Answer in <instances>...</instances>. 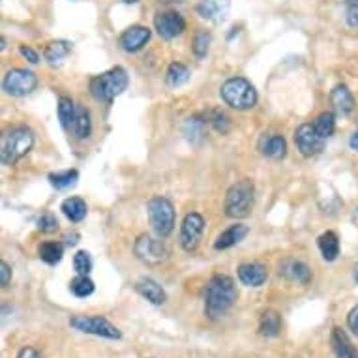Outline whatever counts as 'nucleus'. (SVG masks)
Listing matches in <instances>:
<instances>
[{"label":"nucleus","mask_w":358,"mask_h":358,"mask_svg":"<svg viewBox=\"0 0 358 358\" xmlns=\"http://www.w3.org/2000/svg\"><path fill=\"white\" fill-rule=\"evenodd\" d=\"M238 293L235 282L227 274H216L205 289V313L210 319L223 317L235 306Z\"/></svg>","instance_id":"nucleus-1"},{"label":"nucleus","mask_w":358,"mask_h":358,"mask_svg":"<svg viewBox=\"0 0 358 358\" xmlns=\"http://www.w3.org/2000/svg\"><path fill=\"white\" fill-rule=\"evenodd\" d=\"M34 147V134L27 126L8 129L0 141V159L4 165L17 164Z\"/></svg>","instance_id":"nucleus-2"},{"label":"nucleus","mask_w":358,"mask_h":358,"mask_svg":"<svg viewBox=\"0 0 358 358\" xmlns=\"http://www.w3.org/2000/svg\"><path fill=\"white\" fill-rule=\"evenodd\" d=\"M128 73L117 66L90 81V94L100 101H113L128 88Z\"/></svg>","instance_id":"nucleus-3"},{"label":"nucleus","mask_w":358,"mask_h":358,"mask_svg":"<svg viewBox=\"0 0 358 358\" xmlns=\"http://www.w3.org/2000/svg\"><path fill=\"white\" fill-rule=\"evenodd\" d=\"M222 100L233 109L246 111L257 103V90L244 77H233V79H227L223 83Z\"/></svg>","instance_id":"nucleus-4"},{"label":"nucleus","mask_w":358,"mask_h":358,"mask_svg":"<svg viewBox=\"0 0 358 358\" xmlns=\"http://www.w3.org/2000/svg\"><path fill=\"white\" fill-rule=\"evenodd\" d=\"M253 194H255V188L252 180L248 178L233 184L225 197V214L229 217L250 216L253 208Z\"/></svg>","instance_id":"nucleus-5"},{"label":"nucleus","mask_w":358,"mask_h":358,"mask_svg":"<svg viewBox=\"0 0 358 358\" xmlns=\"http://www.w3.org/2000/svg\"><path fill=\"white\" fill-rule=\"evenodd\" d=\"M148 220H150V225L152 229L156 231V235L159 238H165L173 233V227H175V206L169 199L165 197H152L148 201L147 205Z\"/></svg>","instance_id":"nucleus-6"},{"label":"nucleus","mask_w":358,"mask_h":358,"mask_svg":"<svg viewBox=\"0 0 358 358\" xmlns=\"http://www.w3.org/2000/svg\"><path fill=\"white\" fill-rule=\"evenodd\" d=\"M70 327L83 332V334L100 336V338H107V340H120L122 338V332L101 315H76V317L70 319Z\"/></svg>","instance_id":"nucleus-7"},{"label":"nucleus","mask_w":358,"mask_h":358,"mask_svg":"<svg viewBox=\"0 0 358 358\" xmlns=\"http://www.w3.org/2000/svg\"><path fill=\"white\" fill-rule=\"evenodd\" d=\"M134 252H136L139 261L150 264V266L162 264L169 259V248L165 246L159 238H154L150 235L139 236L136 241V246H134Z\"/></svg>","instance_id":"nucleus-8"},{"label":"nucleus","mask_w":358,"mask_h":358,"mask_svg":"<svg viewBox=\"0 0 358 358\" xmlns=\"http://www.w3.org/2000/svg\"><path fill=\"white\" fill-rule=\"evenodd\" d=\"M2 87L6 90V94L21 98V96L30 94L38 87V77L32 71L23 70V68H13L4 76Z\"/></svg>","instance_id":"nucleus-9"},{"label":"nucleus","mask_w":358,"mask_h":358,"mask_svg":"<svg viewBox=\"0 0 358 358\" xmlns=\"http://www.w3.org/2000/svg\"><path fill=\"white\" fill-rule=\"evenodd\" d=\"M205 231V220L197 212H189L188 216L184 217L182 227H180V246L186 252H195L199 246L201 236Z\"/></svg>","instance_id":"nucleus-10"},{"label":"nucleus","mask_w":358,"mask_h":358,"mask_svg":"<svg viewBox=\"0 0 358 358\" xmlns=\"http://www.w3.org/2000/svg\"><path fill=\"white\" fill-rule=\"evenodd\" d=\"M294 145L302 156L310 158V156H315L323 150L324 139L315 131L313 124H302L294 131Z\"/></svg>","instance_id":"nucleus-11"},{"label":"nucleus","mask_w":358,"mask_h":358,"mask_svg":"<svg viewBox=\"0 0 358 358\" xmlns=\"http://www.w3.org/2000/svg\"><path fill=\"white\" fill-rule=\"evenodd\" d=\"M154 27L158 30V34L164 40H173L176 36H180L186 29V23L180 13L176 12H159L154 17Z\"/></svg>","instance_id":"nucleus-12"},{"label":"nucleus","mask_w":358,"mask_h":358,"mask_svg":"<svg viewBox=\"0 0 358 358\" xmlns=\"http://www.w3.org/2000/svg\"><path fill=\"white\" fill-rule=\"evenodd\" d=\"M278 272L280 276L287 278L289 282L300 283V285H308L311 282V271L308 264H304L302 261H296V259H283L278 264Z\"/></svg>","instance_id":"nucleus-13"},{"label":"nucleus","mask_w":358,"mask_h":358,"mask_svg":"<svg viewBox=\"0 0 358 358\" xmlns=\"http://www.w3.org/2000/svg\"><path fill=\"white\" fill-rule=\"evenodd\" d=\"M148 40H150V30L147 27L137 24V27H129V29L124 30L122 36H120V45L128 53H137L147 45Z\"/></svg>","instance_id":"nucleus-14"},{"label":"nucleus","mask_w":358,"mask_h":358,"mask_svg":"<svg viewBox=\"0 0 358 358\" xmlns=\"http://www.w3.org/2000/svg\"><path fill=\"white\" fill-rule=\"evenodd\" d=\"M197 13L206 21L223 23L229 15V2L227 0H201L197 4Z\"/></svg>","instance_id":"nucleus-15"},{"label":"nucleus","mask_w":358,"mask_h":358,"mask_svg":"<svg viewBox=\"0 0 358 358\" xmlns=\"http://www.w3.org/2000/svg\"><path fill=\"white\" fill-rule=\"evenodd\" d=\"M238 280L248 287H261L268 280V271L261 263H244L238 266Z\"/></svg>","instance_id":"nucleus-16"},{"label":"nucleus","mask_w":358,"mask_h":358,"mask_svg":"<svg viewBox=\"0 0 358 358\" xmlns=\"http://www.w3.org/2000/svg\"><path fill=\"white\" fill-rule=\"evenodd\" d=\"M259 150L263 156L271 159H282L287 154V143L278 134H266L259 141Z\"/></svg>","instance_id":"nucleus-17"},{"label":"nucleus","mask_w":358,"mask_h":358,"mask_svg":"<svg viewBox=\"0 0 358 358\" xmlns=\"http://www.w3.org/2000/svg\"><path fill=\"white\" fill-rule=\"evenodd\" d=\"M136 289L143 299H147L148 302L154 306L165 304V300H167V294H165L164 287H162L158 282L150 280V278H143V280H139Z\"/></svg>","instance_id":"nucleus-18"},{"label":"nucleus","mask_w":358,"mask_h":358,"mask_svg":"<svg viewBox=\"0 0 358 358\" xmlns=\"http://www.w3.org/2000/svg\"><path fill=\"white\" fill-rule=\"evenodd\" d=\"M248 231H250L248 225H244V223H235V225H231L229 229H225L222 235L217 236L214 248L216 250H229V248L236 246L238 242L246 238Z\"/></svg>","instance_id":"nucleus-19"},{"label":"nucleus","mask_w":358,"mask_h":358,"mask_svg":"<svg viewBox=\"0 0 358 358\" xmlns=\"http://www.w3.org/2000/svg\"><path fill=\"white\" fill-rule=\"evenodd\" d=\"M330 345L334 349L336 357L338 358H358L357 349L352 347L349 336L343 332L341 329H332V334H330Z\"/></svg>","instance_id":"nucleus-20"},{"label":"nucleus","mask_w":358,"mask_h":358,"mask_svg":"<svg viewBox=\"0 0 358 358\" xmlns=\"http://www.w3.org/2000/svg\"><path fill=\"white\" fill-rule=\"evenodd\" d=\"M330 101L340 115H351L355 111V98H352L351 90L345 85H338L330 94Z\"/></svg>","instance_id":"nucleus-21"},{"label":"nucleus","mask_w":358,"mask_h":358,"mask_svg":"<svg viewBox=\"0 0 358 358\" xmlns=\"http://www.w3.org/2000/svg\"><path fill=\"white\" fill-rule=\"evenodd\" d=\"M70 131L77 139H87L92 134V120H90V113L85 107H77L73 120H71Z\"/></svg>","instance_id":"nucleus-22"},{"label":"nucleus","mask_w":358,"mask_h":358,"mask_svg":"<svg viewBox=\"0 0 358 358\" xmlns=\"http://www.w3.org/2000/svg\"><path fill=\"white\" fill-rule=\"evenodd\" d=\"M259 332L264 338H276L282 332V315L276 310H266L259 321Z\"/></svg>","instance_id":"nucleus-23"},{"label":"nucleus","mask_w":358,"mask_h":358,"mask_svg":"<svg viewBox=\"0 0 358 358\" xmlns=\"http://www.w3.org/2000/svg\"><path fill=\"white\" fill-rule=\"evenodd\" d=\"M71 53V43L70 41H64V40H57V41H51L48 43V48L43 51V57L48 60L51 66H57L60 64L62 60Z\"/></svg>","instance_id":"nucleus-24"},{"label":"nucleus","mask_w":358,"mask_h":358,"mask_svg":"<svg viewBox=\"0 0 358 358\" xmlns=\"http://www.w3.org/2000/svg\"><path fill=\"white\" fill-rule=\"evenodd\" d=\"M319 250L323 253L324 261H336L340 255V238L334 231H327L319 236Z\"/></svg>","instance_id":"nucleus-25"},{"label":"nucleus","mask_w":358,"mask_h":358,"mask_svg":"<svg viewBox=\"0 0 358 358\" xmlns=\"http://www.w3.org/2000/svg\"><path fill=\"white\" fill-rule=\"evenodd\" d=\"M62 212H64V216L73 223H79L85 220L87 216V203L81 199V197H68V199L62 203Z\"/></svg>","instance_id":"nucleus-26"},{"label":"nucleus","mask_w":358,"mask_h":358,"mask_svg":"<svg viewBox=\"0 0 358 358\" xmlns=\"http://www.w3.org/2000/svg\"><path fill=\"white\" fill-rule=\"evenodd\" d=\"M184 136L189 143H201L206 136V120L201 117H192L184 124Z\"/></svg>","instance_id":"nucleus-27"},{"label":"nucleus","mask_w":358,"mask_h":358,"mask_svg":"<svg viewBox=\"0 0 358 358\" xmlns=\"http://www.w3.org/2000/svg\"><path fill=\"white\" fill-rule=\"evenodd\" d=\"M38 253H40V259L43 263L57 264L62 261L64 246H62L60 242H43V244L38 248Z\"/></svg>","instance_id":"nucleus-28"},{"label":"nucleus","mask_w":358,"mask_h":358,"mask_svg":"<svg viewBox=\"0 0 358 358\" xmlns=\"http://www.w3.org/2000/svg\"><path fill=\"white\" fill-rule=\"evenodd\" d=\"M189 70L188 66H184L182 62H173L167 70V85L173 88L182 87L184 83H188Z\"/></svg>","instance_id":"nucleus-29"},{"label":"nucleus","mask_w":358,"mask_h":358,"mask_svg":"<svg viewBox=\"0 0 358 358\" xmlns=\"http://www.w3.org/2000/svg\"><path fill=\"white\" fill-rule=\"evenodd\" d=\"M313 128H315V131H317L319 136L323 137V139H329V137L334 134V129H336L334 113H330V111L321 113V115L315 118V122H313Z\"/></svg>","instance_id":"nucleus-30"},{"label":"nucleus","mask_w":358,"mask_h":358,"mask_svg":"<svg viewBox=\"0 0 358 358\" xmlns=\"http://www.w3.org/2000/svg\"><path fill=\"white\" fill-rule=\"evenodd\" d=\"M94 282L90 280L88 276H79L76 278V280H71L70 283V291L73 296H77V299H87V296H90V294L94 293Z\"/></svg>","instance_id":"nucleus-31"},{"label":"nucleus","mask_w":358,"mask_h":358,"mask_svg":"<svg viewBox=\"0 0 358 358\" xmlns=\"http://www.w3.org/2000/svg\"><path fill=\"white\" fill-rule=\"evenodd\" d=\"M77 178H79V173L76 169H68L62 171V173H51L49 175V182L53 184L57 189H66L73 186L77 182Z\"/></svg>","instance_id":"nucleus-32"},{"label":"nucleus","mask_w":358,"mask_h":358,"mask_svg":"<svg viewBox=\"0 0 358 358\" xmlns=\"http://www.w3.org/2000/svg\"><path fill=\"white\" fill-rule=\"evenodd\" d=\"M76 103L70 98H60L59 100V120L64 129H70L73 115H76Z\"/></svg>","instance_id":"nucleus-33"},{"label":"nucleus","mask_w":358,"mask_h":358,"mask_svg":"<svg viewBox=\"0 0 358 358\" xmlns=\"http://www.w3.org/2000/svg\"><path fill=\"white\" fill-rule=\"evenodd\" d=\"M208 48H210V34L206 30H197L194 36V43H192V49L197 59H203L208 53Z\"/></svg>","instance_id":"nucleus-34"},{"label":"nucleus","mask_w":358,"mask_h":358,"mask_svg":"<svg viewBox=\"0 0 358 358\" xmlns=\"http://www.w3.org/2000/svg\"><path fill=\"white\" fill-rule=\"evenodd\" d=\"M73 268H76L77 274L88 276L90 271H92V257H90V253L85 252V250L77 252L76 257H73Z\"/></svg>","instance_id":"nucleus-35"},{"label":"nucleus","mask_w":358,"mask_h":358,"mask_svg":"<svg viewBox=\"0 0 358 358\" xmlns=\"http://www.w3.org/2000/svg\"><path fill=\"white\" fill-rule=\"evenodd\" d=\"M36 225H38V229H40L41 233H55V231L59 229V222H57V217H55L51 212H43V214L38 217Z\"/></svg>","instance_id":"nucleus-36"},{"label":"nucleus","mask_w":358,"mask_h":358,"mask_svg":"<svg viewBox=\"0 0 358 358\" xmlns=\"http://www.w3.org/2000/svg\"><path fill=\"white\" fill-rule=\"evenodd\" d=\"M212 122V126L217 129V131H222V134H227L231 128V122H229V117L222 111H212L210 118H208Z\"/></svg>","instance_id":"nucleus-37"},{"label":"nucleus","mask_w":358,"mask_h":358,"mask_svg":"<svg viewBox=\"0 0 358 358\" xmlns=\"http://www.w3.org/2000/svg\"><path fill=\"white\" fill-rule=\"evenodd\" d=\"M10 282H12V268L6 261H2L0 263V283H2V287H8Z\"/></svg>","instance_id":"nucleus-38"},{"label":"nucleus","mask_w":358,"mask_h":358,"mask_svg":"<svg viewBox=\"0 0 358 358\" xmlns=\"http://www.w3.org/2000/svg\"><path fill=\"white\" fill-rule=\"evenodd\" d=\"M347 327H349L352 334L358 336V304L349 311V315H347Z\"/></svg>","instance_id":"nucleus-39"},{"label":"nucleus","mask_w":358,"mask_h":358,"mask_svg":"<svg viewBox=\"0 0 358 358\" xmlns=\"http://www.w3.org/2000/svg\"><path fill=\"white\" fill-rule=\"evenodd\" d=\"M19 51H21V55H23L24 59L29 60L30 64H38V62H40V57H38V53H36L32 48H29V45H21V49H19Z\"/></svg>","instance_id":"nucleus-40"},{"label":"nucleus","mask_w":358,"mask_h":358,"mask_svg":"<svg viewBox=\"0 0 358 358\" xmlns=\"http://www.w3.org/2000/svg\"><path fill=\"white\" fill-rule=\"evenodd\" d=\"M347 23L351 27H358V4H349L347 10Z\"/></svg>","instance_id":"nucleus-41"},{"label":"nucleus","mask_w":358,"mask_h":358,"mask_svg":"<svg viewBox=\"0 0 358 358\" xmlns=\"http://www.w3.org/2000/svg\"><path fill=\"white\" fill-rule=\"evenodd\" d=\"M17 358H41V355L36 351L34 347H23V349L17 352Z\"/></svg>","instance_id":"nucleus-42"},{"label":"nucleus","mask_w":358,"mask_h":358,"mask_svg":"<svg viewBox=\"0 0 358 358\" xmlns=\"http://www.w3.org/2000/svg\"><path fill=\"white\" fill-rule=\"evenodd\" d=\"M77 242H79V235H77V233L66 235V244H68V246H76Z\"/></svg>","instance_id":"nucleus-43"},{"label":"nucleus","mask_w":358,"mask_h":358,"mask_svg":"<svg viewBox=\"0 0 358 358\" xmlns=\"http://www.w3.org/2000/svg\"><path fill=\"white\" fill-rule=\"evenodd\" d=\"M349 147H351L352 150H358V131H355L351 136V139H349Z\"/></svg>","instance_id":"nucleus-44"},{"label":"nucleus","mask_w":358,"mask_h":358,"mask_svg":"<svg viewBox=\"0 0 358 358\" xmlns=\"http://www.w3.org/2000/svg\"><path fill=\"white\" fill-rule=\"evenodd\" d=\"M352 278H355V282L358 283V264L355 266V272H352Z\"/></svg>","instance_id":"nucleus-45"},{"label":"nucleus","mask_w":358,"mask_h":358,"mask_svg":"<svg viewBox=\"0 0 358 358\" xmlns=\"http://www.w3.org/2000/svg\"><path fill=\"white\" fill-rule=\"evenodd\" d=\"M159 2H164V4H171V2H182V0H159Z\"/></svg>","instance_id":"nucleus-46"},{"label":"nucleus","mask_w":358,"mask_h":358,"mask_svg":"<svg viewBox=\"0 0 358 358\" xmlns=\"http://www.w3.org/2000/svg\"><path fill=\"white\" fill-rule=\"evenodd\" d=\"M122 2H126V4H136L137 0H122Z\"/></svg>","instance_id":"nucleus-47"},{"label":"nucleus","mask_w":358,"mask_h":358,"mask_svg":"<svg viewBox=\"0 0 358 358\" xmlns=\"http://www.w3.org/2000/svg\"><path fill=\"white\" fill-rule=\"evenodd\" d=\"M349 4H358V0H347Z\"/></svg>","instance_id":"nucleus-48"}]
</instances>
